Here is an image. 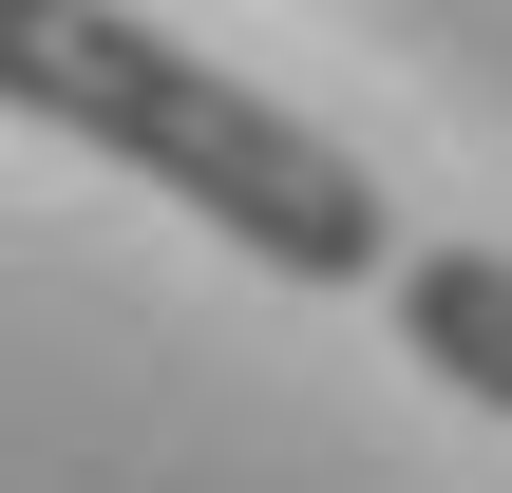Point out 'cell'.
<instances>
[{
    "mask_svg": "<svg viewBox=\"0 0 512 493\" xmlns=\"http://www.w3.org/2000/svg\"><path fill=\"white\" fill-rule=\"evenodd\" d=\"M0 95H19L38 133L152 171L171 209H209V228H228L247 266H285V285H399L380 171H361L323 114H285L266 76H228V57H190L171 19H133V0H0Z\"/></svg>",
    "mask_w": 512,
    "mask_h": 493,
    "instance_id": "cell-1",
    "label": "cell"
},
{
    "mask_svg": "<svg viewBox=\"0 0 512 493\" xmlns=\"http://www.w3.org/2000/svg\"><path fill=\"white\" fill-rule=\"evenodd\" d=\"M399 342L475 418H512V247H399Z\"/></svg>",
    "mask_w": 512,
    "mask_h": 493,
    "instance_id": "cell-2",
    "label": "cell"
}]
</instances>
